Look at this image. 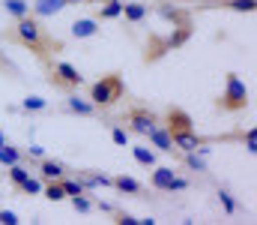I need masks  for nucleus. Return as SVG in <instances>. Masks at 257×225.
Wrapping results in <instances>:
<instances>
[{
	"label": "nucleus",
	"mask_w": 257,
	"mask_h": 225,
	"mask_svg": "<svg viewBox=\"0 0 257 225\" xmlns=\"http://www.w3.org/2000/svg\"><path fill=\"white\" fill-rule=\"evenodd\" d=\"M3 39H6V42H15V45H21V48H30L42 66H45L48 60H54V54L63 51V39H57L33 12L15 18V24L3 33Z\"/></svg>",
	"instance_id": "nucleus-1"
},
{
	"label": "nucleus",
	"mask_w": 257,
	"mask_h": 225,
	"mask_svg": "<svg viewBox=\"0 0 257 225\" xmlns=\"http://www.w3.org/2000/svg\"><path fill=\"white\" fill-rule=\"evenodd\" d=\"M165 126H168V132H171V138H174V147L183 150V153H192V150L197 153V150L206 144V138H200V135L194 132L192 117H189L183 108H168Z\"/></svg>",
	"instance_id": "nucleus-2"
},
{
	"label": "nucleus",
	"mask_w": 257,
	"mask_h": 225,
	"mask_svg": "<svg viewBox=\"0 0 257 225\" xmlns=\"http://www.w3.org/2000/svg\"><path fill=\"white\" fill-rule=\"evenodd\" d=\"M123 93H126V81H123L120 72H108V75H102L99 81L90 84V102H93L96 108H111V105H117V102L123 99Z\"/></svg>",
	"instance_id": "nucleus-3"
},
{
	"label": "nucleus",
	"mask_w": 257,
	"mask_h": 225,
	"mask_svg": "<svg viewBox=\"0 0 257 225\" xmlns=\"http://www.w3.org/2000/svg\"><path fill=\"white\" fill-rule=\"evenodd\" d=\"M248 102H251V93H248L245 81L236 72H227V78H224V93L215 99V105L221 111H227V114H236V111H245Z\"/></svg>",
	"instance_id": "nucleus-4"
},
{
	"label": "nucleus",
	"mask_w": 257,
	"mask_h": 225,
	"mask_svg": "<svg viewBox=\"0 0 257 225\" xmlns=\"http://www.w3.org/2000/svg\"><path fill=\"white\" fill-rule=\"evenodd\" d=\"M45 69H48V81L57 87V90H78L81 84H84V75L78 72L72 63H66V60H48L45 63Z\"/></svg>",
	"instance_id": "nucleus-5"
},
{
	"label": "nucleus",
	"mask_w": 257,
	"mask_h": 225,
	"mask_svg": "<svg viewBox=\"0 0 257 225\" xmlns=\"http://www.w3.org/2000/svg\"><path fill=\"white\" fill-rule=\"evenodd\" d=\"M123 123H126V129L132 135H150L153 132V126H159V117L147 108V105H135V108H128V114L123 117Z\"/></svg>",
	"instance_id": "nucleus-6"
},
{
	"label": "nucleus",
	"mask_w": 257,
	"mask_h": 225,
	"mask_svg": "<svg viewBox=\"0 0 257 225\" xmlns=\"http://www.w3.org/2000/svg\"><path fill=\"white\" fill-rule=\"evenodd\" d=\"M174 177H177V171L162 165V168H156V171H153L150 186H153V189H159V192H174Z\"/></svg>",
	"instance_id": "nucleus-7"
},
{
	"label": "nucleus",
	"mask_w": 257,
	"mask_h": 225,
	"mask_svg": "<svg viewBox=\"0 0 257 225\" xmlns=\"http://www.w3.org/2000/svg\"><path fill=\"white\" fill-rule=\"evenodd\" d=\"M147 138L153 141V147H159L162 153H174V138H171V132H168V126H165V123L153 126V132H150Z\"/></svg>",
	"instance_id": "nucleus-8"
},
{
	"label": "nucleus",
	"mask_w": 257,
	"mask_h": 225,
	"mask_svg": "<svg viewBox=\"0 0 257 225\" xmlns=\"http://www.w3.org/2000/svg\"><path fill=\"white\" fill-rule=\"evenodd\" d=\"M69 30H72L75 39H90V36L99 33V21L96 18H78V21L69 24Z\"/></svg>",
	"instance_id": "nucleus-9"
},
{
	"label": "nucleus",
	"mask_w": 257,
	"mask_h": 225,
	"mask_svg": "<svg viewBox=\"0 0 257 225\" xmlns=\"http://www.w3.org/2000/svg\"><path fill=\"white\" fill-rule=\"evenodd\" d=\"M66 111H72V114H81V117H93L99 108H96L90 99H78V96L69 90V99H66Z\"/></svg>",
	"instance_id": "nucleus-10"
},
{
	"label": "nucleus",
	"mask_w": 257,
	"mask_h": 225,
	"mask_svg": "<svg viewBox=\"0 0 257 225\" xmlns=\"http://www.w3.org/2000/svg\"><path fill=\"white\" fill-rule=\"evenodd\" d=\"M111 186H114L117 192H123V195H144V183H138L135 177H126V174L111 177Z\"/></svg>",
	"instance_id": "nucleus-11"
},
{
	"label": "nucleus",
	"mask_w": 257,
	"mask_h": 225,
	"mask_svg": "<svg viewBox=\"0 0 257 225\" xmlns=\"http://www.w3.org/2000/svg\"><path fill=\"white\" fill-rule=\"evenodd\" d=\"M39 174H42V180H60V177H66V165L57 162V159H45V156H42Z\"/></svg>",
	"instance_id": "nucleus-12"
},
{
	"label": "nucleus",
	"mask_w": 257,
	"mask_h": 225,
	"mask_svg": "<svg viewBox=\"0 0 257 225\" xmlns=\"http://www.w3.org/2000/svg\"><path fill=\"white\" fill-rule=\"evenodd\" d=\"M147 15H150V6H147V3H126V0H123L120 18H126V21H132V24H141Z\"/></svg>",
	"instance_id": "nucleus-13"
},
{
	"label": "nucleus",
	"mask_w": 257,
	"mask_h": 225,
	"mask_svg": "<svg viewBox=\"0 0 257 225\" xmlns=\"http://www.w3.org/2000/svg\"><path fill=\"white\" fill-rule=\"evenodd\" d=\"M63 9H66L63 0H36V3H33V15H36V18L57 15V12H63Z\"/></svg>",
	"instance_id": "nucleus-14"
},
{
	"label": "nucleus",
	"mask_w": 257,
	"mask_h": 225,
	"mask_svg": "<svg viewBox=\"0 0 257 225\" xmlns=\"http://www.w3.org/2000/svg\"><path fill=\"white\" fill-rule=\"evenodd\" d=\"M123 12V0H102L99 12H96V21H111V18H120Z\"/></svg>",
	"instance_id": "nucleus-15"
},
{
	"label": "nucleus",
	"mask_w": 257,
	"mask_h": 225,
	"mask_svg": "<svg viewBox=\"0 0 257 225\" xmlns=\"http://www.w3.org/2000/svg\"><path fill=\"white\" fill-rule=\"evenodd\" d=\"M159 15L174 21V24H192V15L183 12V9H174V6H159Z\"/></svg>",
	"instance_id": "nucleus-16"
},
{
	"label": "nucleus",
	"mask_w": 257,
	"mask_h": 225,
	"mask_svg": "<svg viewBox=\"0 0 257 225\" xmlns=\"http://www.w3.org/2000/svg\"><path fill=\"white\" fill-rule=\"evenodd\" d=\"M84 177V186L93 189V186H111V177L108 174H99V171H81Z\"/></svg>",
	"instance_id": "nucleus-17"
},
{
	"label": "nucleus",
	"mask_w": 257,
	"mask_h": 225,
	"mask_svg": "<svg viewBox=\"0 0 257 225\" xmlns=\"http://www.w3.org/2000/svg\"><path fill=\"white\" fill-rule=\"evenodd\" d=\"M3 9H6V15H12V18H21V15L30 12V3H27V0H3Z\"/></svg>",
	"instance_id": "nucleus-18"
},
{
	"label": "nucleus",
	"mask_w": 257,
	"mask_h": 225,
	"mask_svg": "<svg viewBox=\"0 0 257 225\" xmlns=\"http://www.w3.org/2000/svg\"><path fill=\"white\" fill-rule=\"evenodd\" d=\"M21 159H24V153L18 147H12V144H6V141L0 144V162H3V165H15V162H21Z\"/></svg>",
	"instance_id": "nucleus-19"
},
{
	"label": "nucleus",
	"mask_w": 257,
	"mask_h": 225,
	"mask_svg": "<svg viewBox=\"0 0 257 225\" xmlns=\"http://www.w3.org/2000/svg\"><path fill=\"white\" fill-rule=\"evenodd\" d=\"M132 156H135V162L144 165V168H153V165H156V153L150 147H132Z\"/></svg>",
	"instance_id": "nucleus-20"
},
{
	"label": "nucleus",
	"mask_w": 257,
	"mask_h": 225,
	"mask_svg": "<svg viewBox=\"0 0 257 225\" xmlns=\"http://www.w3.org/2000/svg\"><path fill=\"white\" fill-rule=\"evenodd\" d=\"M45 198L48 201H63L66 198V189L60 180H45Z\"/></svg>",
	"instance_id": "nucleus-21"
},
{
	"label": "nucleus",
	"mask_w": 257,
	"mask_h": 225,
	"mask_svg": "<svg viewBox=\"0 0 257 225\" xmlns=\"http://www.w3.org/2000/svg\"><path fill=\"white\" fill-rule=\"evenodd\" d=\"M27 177H30V171H27V168H24L21 162H15V165H9V183H12L15 189H18V186H21V183H24Z\"/></svg>",
	"instance_id": "nucleus-22"
},
{
	"label": "nucleus",
	"mask_w": 257,
	"mask_h": 225,
	"mask_svg": "<svg viewBox=\"0 0 257 225\" xmlns=\"http://www.w3.org/2000/svg\"><path fill=\"white\" fill-rule=\"evenodd\" d=\"M224 9H233V12H254L257 0H221Z\"/></svg>",
	"instance_id": "nucleus-23"
},
{
	"label": "nucleus",
	"mask_w": 257,
	"mask_h": 225,
	"mask_svg": "<svg viewBox=\"0 0 257 225\" xmlns=\"http://www.w3.org/2000/svg\"><path fill=\"white\" fill-rule=\"evenodd\" d=\"M60 183H63V189H66V198H72V195H81V192H87L84 180H72V177H60Z\"/></svg>",
	"instance_id": "nucleus-24"
},
{
	"label": "nucleus",
	"mask_w": 257,
	"mask_h": 225,
	"mask_svg": "<svg viewBox=\"0 0 257 225\" xmlns=\"http://www.w3.org/2000/svg\"><path fill=\"white\" fill-rule=\"evenodd\" d=\"M72 207H75L78 213H90V210H93L96 204H93V201L87 198V192H81V195H72Z\"/></svg>",
	"instance_id": "nucleus-25"
},
{
	"label": "nucleus",
	"mask_w": 257,
	"mask_h": 225,
	"mask_svg": "<svg viewBox=\"0 0 257 225\" xmlns=\"http://www.w3.org/2000/svg\"><path fill=\"white\" fill-rule=\"evenodd\" d=\"M18 192H24V195H39V192H42V183L33 180V177H27V180L18 186Z\"/></svg>",
	"instance_id": "nucleus-26"
},
{
	"label": "nucleus",
	"mask_w": 257,
	"mask_h": 225,
	"mask_svg": "<svg viewBox=\"0 0 257 225\" xmlns=\"http://www.w3.org/2000/svg\"><path fill=\"white\" fill-rule=\"evenodd\" d=\"M45 105H48V102L39 99V96H27V99H24V111H42Z\"/></svg>",
	"instance_id": "nucleus-27"
},
{
	"label": "nucleus",
	"mask_w": 257,
	"mask_h": 225,
	"mask_svg": "<svg viewBox=\"0 0 257 225\" xmlns=\"http://www.w3.org/2000/svg\"><path fill=\"white\" fill-rule=\"evenodd\" d=\"M218 201L224 204V210H227V213H236V201L230 198V192H224V189H221V192H218Z\"/></svg>",
	"instance_id": "nucleus-28"
},
{
	"label": "nucleus",
	"mask_w": 257,
	"mask_h": 225,
	"mask_svg": "<svg viewBox=\"0 0 257 225\" xmlns=\"http://www.w3.org/2000/svg\"><path fill=\"white\" fill-rule=\"evenodd\" d=\"M111 138H114V144H120V147H126V144H128V129H120V126H117V129L111 132Z\"/></svg>",
	"instance_id": "nucleus-29"
},
{
	"label": "nucleus",
	"mask_w": 257,
	"mask_h": 225,
	"mask_svg": "<svg viewBox=\"0 0 257 225\" xmlns=\"http://www.w3.org/2000/svg\"><path fill=\"white\" fill-rule=\"evenodd\" d=\"M186 165L194 168V171H203V168H206V165H203V159H200V156H194V150H192V153H186Z\"/></svg>",
	"instance_id": "nucleus-30"
},
{
	"label": "nucleus",
	"mask_w": 257,
	"mask_h": 225,
	"mask_svg": "<svg viewBox=\"0 0 257 225\" xmlns=\"http://www.w3.org/2000/svg\"><path fill=\"white\" fill-rule=\"evenodd\" d=\"M242 144H245V150H248V153H254V150H257V138H254V129H248V132H242Z\"/></svg>",
	"instance_id": "nucleus-31"
},
{
	"label": "nucleus",
	"mask_w": 257,
	"mask_h": 225,
	"mask_svg": "<svg viewBox=\"0 0 257 225\" xmlns=\"http://www.w3.org/2000/svg\"><path fill=\"white\" fill-rule=\"evenodd\" d=\"M0 72L9 75V78H18V69H15V66H12V63H9V60L3 57V54H0Z\"/></svg>",
	"instance_id": "nucleus-32"
},
{
	"label": "nucleus",
	"mask_w": 257,
	"mask_h": 225,
	"mask_svg": "<svg viewBox=\"0 0 257 225\" xmlns=\"http://www.w3.org/2000/svg\"><path fill=\"white\" fill-rule=\"evenodd\" d=\"M111 213L117 216L114 222H120V225H138V222H141V219H135V216H128V213H120V210H111Z\"/></svg>",
	"instance_id": "nucleus-33"
},
{
	"label": "nucleus",
	"mask_w": 257,
	"mask_h": 225,
	"mask_svg": "<svg viewBox=\"0 0 257 225\" xmlns=\"http://www.w3.org/2000/svg\"><path fill=\"white\" fill-rule=\"evenodd\" d=\"M0 222H6V225H15V222H18V216H15L12 210H0Z\"/></svg>",
	"instance_id": "nucleus-34"
},
{
	"label": "nucleus",
	"mask_w": 257,
	"mask_h": 225,
	"mask_svg": "<svg viewBox=\"0 0 257 225\" xmlns=\"http://www.w3.org/2000/svg\"><path fill=\"white\" fill-rule=\"evenodd\" d=\"M27 153H30V156H39V159H42V147H36V144H33L30 150H27Z\"/></svg>",
	"instance_id": "nucleus-35"
}]
</instances>
